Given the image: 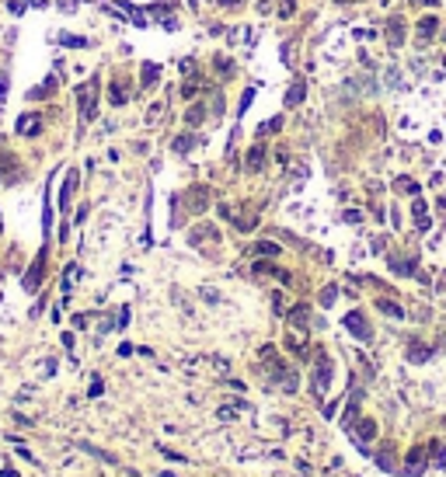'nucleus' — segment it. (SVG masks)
<instances>
[{
	"mask_svg": "<svg viewBox=\"0 0 446 477\" xmlns=\"http://www.w3.org/2000/svg\"><path fill=\"white\" fill-rule=\"evenodd\" d=\"M255 254H279V244H272V241H258V244H255Z\"/></svg>",
	"mask_w": 446,
	"mask_h": 477,
	"instance_id": "26",
	"label": "nucleus"
},
{
	"mask_svg": "<svg viewBox=\"0 0 446 477\" xmlns=\"http://www.w3.org/2000/svg\"><path fill=\"white\" fill-rule=\"evenodd\" d=\"M101 390H105V383H101V380H94V383H91V397H98Z\"/></svg>",
	"mask_w": 446,
	"mask_h": 477,
	"instance_id": "35",
	"label": "nucleus"
},
{
	"mask_svg": "<svg viewBox=\"0 0 446 477\" xmlns=\"http://www.w3.org/2000/svg\"><path fill=\"white\" fill-rule=\"evenodd\" d=\"M425 446H415L412 453H408V463H404V470H408V474H422L425 470Z\"/></svg>",
	"mask_w": 446,
	"mask_h": 477,
	"instance_id": "8",
	"label": "nucleus"
},
{
	"mask_svg": "<svg viewBox=\"0 0 446 477\" xmlns=\"http://www.w3.org/2000/svg\"><path fill=\"white\" fill-rule=\"evenodd\" d=\"M432 35H436V18H422V21H418V42L425 46Z\"/></svg>",
	"mask_w": 446,
	"mask_h": 477,
	"instance_id": "17",
	"label": "nucleus"
},
{
	"mask_svg": "<svg viewBox=\"0 0 446 477\" xmlns=\"http://www.w3.org/2000/svg\"><path fill=\"white\" fill-rule=\"evenodd\" d=\"M244 161H248V171H262V164H265V150H262V146H251Z\"/></svg>",
	"mask_w": 446,
	"mask_h": 477,
	"instance_id": "16",
	"label": "nucleus"
},
{
	"mask_svg": "<svg viewBox=\"0 0 446 477\" xmlns=\"http://www.w3.org/2000/svg\"><path fill=\"white\" fill-rule=\"evenodd\" d=\"M59 42H63V46H77V49H84V46H88V38H77V35H59Z\"/></svg>",
	"mask_w": 446,
	"mask_h": 477,
	"instance_id": "29",
	"label": "nucleus"
},
{
	"mask_svg": "<svg viewBox=\"0 0 446 477\" xmlns=\"http://www.w3.org/2000/svg\"><path fill=\"white\" fill-rule=\"evenodd\" d=\"M373 435H377V421H373V418H366V421H359V425H356V443H359V446H362V443H370Z\"/></svg>",
	"mask_w": 446,
	"mask_h": 477,
	"instance_id": "14",
	"label": "nucleus"
},
{
	"mask_svg": "<svg viewBox=\"0 0 446 477\" xmlns=\"http://www.w3.org/2000/svg\"><path fill=\"white\" fill-rule=\"evenodd\" d=\"M408 359H412V363H425V359H429V348H425V345H412V348H408Z\"/></svg>",
	"mask_w": 446,
	"mask_h": 477,
	"instance_id": "24",
	"label": "nucleus"
},
{
	"mask_svg": "<svg viewBox=\"0 0 446 477\" xmlns=\"http://www.w3.org/2000/svg\"><path fill=\"white\" fill-rule=\"evenodd\" d=\"M394 188H397V192H408V195H415V192H418V185H415L412 178H397V181H394Z\"/></svg>",
	"mask_w": 446,
	"mask_h": 477,
	"instance_id": "25",
	"label": "nucleus"
},
{
	"mask_svg": "<svg viewBox=\"0 0 446 477\" xmlns=\"http://www.w3.org/2000/svg\"><path fill=\"white\" fill-rule=\"evenodd\" d=\"M303 98H307V81H297V84L286 91V105H290V108H297Z\"/></svg>",
	"mask_w": 446,
	"mask_h": 477,
	"instance_id": "15",
	"label": "nucleus"
},
{
	"mask_svg": "<svg viewBox=\"0 0 446 477\" xmlns=\"http://www.w3.org/2000/svg\"><path fill=\"white\" fill-rule=\"evenodd\" d=\"M157 73H160L157 63H147V66H143V87H153V84H157Z\"/></svg>",
	"mask_w": 446,
	"mask_h": 477,
	"instance_id": "21",
	"label": "nucleus"
},
{
	"mask_svg": "<svg viewBox=\"0 0 446 477\" xmlns=\"http://www.w3.org/2000/svg\"><path fill=\"white\" fill-rule=\"evenodd\" d=\"M275 129H282V118H268V122H265V126L258 129V136H272Z\"/></svg>",
	"mask_w": 446,
	"mask_h": 477,
	"instance_id": "27",
	"label": "nucleus"
},
{
	"mask_svg": "<svg viewBox=\"0 0 446 477\" xmlns=\"http://www.w3.org/2000/svg\"><path fill=\"white\" fill-rule=\"evenodd\" d=\"M377 307H380L384 313H390V317H397V321H401V317H404V310H401L397 303H390V300H377Z\"/></svg>",
	"mask_w": 446,
	"mask_h": 477,
	"instance_id": "23",
	"label": "nucleus"
},
{
	"mask_svg": "<svg viewBox=\"0 0 446 477\" xmlns=\"http://www.w3.org/2000/svg\"><path fill=\"white\" fill-rule=\"evenodd\" d=\"M202 118H206V108H202V105H195V108H188V115H185V122H188V126H199V122H202Z\"/></svg>",
	"mask_w": 446,
	"mask_h": 477,
	"instance_id": "22",
	"label": "nucleus"
},
{
	"mask_svg": "<svg viewBox=\"0 0 446 477\" xmlns=\"http://www.w3.org/2000/svg\"><path fill=\"white\" fill-rule=\"evenodd\" d=\"M345 328H349V331H352L356 338H362V341L370 338V324H366V317H362L359 310H352V313L345 317Z\"/></svg>",
	"mask_w": 446,
	"mask_h": 477,
	"instance_id": "4",
	"label": "nucleus"
},
{
	"mask_svg": "<svg viewBox=\"0 0 446 477\" xmlns=\"http://www.w3.org/2000/svg\"><path fill=\"white\" fill-rule=\"evenodd\" d=\"M38 129H42V115H35V112H25V115L18 118V133H21V136H35Z\"/></svg>",
	"mask_w": 446,
	"mask_h": 477,
	"instance_id": "5",
	"label": "nucleus"
},
{
	"mask_svg": "<svg viewBox=\"0 0 446 477\" xmlns=\"http://www.w3.org/2000/svg\"><path fill=\"white\" fill-rule=\"evenodd\" d=\"M359 401H362V390H356V393H352V401H349V411H345V418H342L345 428L352 425V418H356V411H359Z\"/></svg>",
	"mask_w": 446,
	"mask_h": 477,
	"instance_id": "19",
	"label": "nucleus"
},
{
	"mask_svg": "<svg viewBox=\"0 0 446 477\" xmlns=\"http://www.w3.org/2000/svg\"><path fill=\"white\" fill-rule=\"evenodd\" d=\"M331 373H335L331 355L328 352H317L314 355V373H310V390L317 397H324V390H328V383H331Z\"/></svg>",
	"mask_w": 446,
	"mask_h": 477,
	"instance_id": "1",
	"label": "nucleus"
},
{
	"mask_svg": "<svg viewBox=\"0 0 446 477\" xmlns=\"http://www.w3.org/2000/svg\"><path fill=\"white\" fill-rule=\"evenodd\" d=\"M4 94H7V77L0 73V98H4Z\"/></svg>",
	"mask_w": 446,
	"mask_h": 477,
	"instance_id": "37",
	"label": "nucleus"
},
{
	"mask_svg": "<svg viewBox=\"0 0 446 477\" xmlns=\"http://www.w3.org/2000/svg\"><path fill=\"white\" fill-rule=\"evenodd\" d=\"M248 35H251V28H248V25H244V28H234V31H230V42H234V46H240Z\"/></svg>",
	"mask_w": 446,
	"mask_h": 477,
	"instance_id": "28",
	"label": "nucleus"
},
{
	"mask_svg": "<svg viewBox=\"0 0 446 477\" xmlns=\"http://www.w3.org/2000/svg\"><path fill=\"white\" fill-rule=\"evenodd\" d=\"M443 66H446V56H443Z\"/></svg>",
	"mask_w": 446,
	"mask_h": 477,
	"instance_id": "41",
	"label": "nucleus"
},
{
	"mask_svg": "<svg viewBox=\"0 0 446 477\" xmlns=\"http://www.w3.org/2000/svg\"><path fill=\"white\" fill-rule=\"evenodd\" d=\"M112 11H115V14H126V18H129L133 25H140V28L147 25V14H143L140 7H133V4H112Z\"/></svg>",
	"mask_w": 446,
	"mask_h": 477,
	"instance_id": "11",
	"label": "nucleus"
},
{
	"mask_svg": "<svg viewBox=\"0 0 446 477\" xmlns=\"http://www.w3.org/2000/svg\"><path fill=\"white\" fill-rule=\"evenodd\" d=\"M237 4H244V0H220V7H237Z\"/></svg>",
	"mask_w": 446,
	"mask_h": 477,
	"instance_id": "38",
	"label": "nucleus"
},
{
	"mask_svg": "<svg viewBox=\"0 0 446 477\" xmlns=\"http://www.w3.org/2000/svg\"><path fill=\"white\" fill-rule=\"evenodd\" d=\"M0 477H18V474L14 470H0Z\"/></svg>",
	"mask_w": 446,
	"mask_h": 477,
	"instance_id": "39",
	"label": "nucleus"
},
{
	"mask_svg": "<svg viewBox=\"0 0 446 477\" xmlns=\"http://www.w3.org/2000/svg\"><path fill=\"white\" fill-rule=\"evenodd\" d=\"M192 143H195V133H185V136H178L171 146H175V153H188V150H192Z\"/></svg>",
	"mask_w": 446,
	"mask_h": 477,
	"instance_id": "20",
	"label": "nucleus"
},
{
	"mask_svg": "<svg viewBox=\"0 0 446 477\" xmlns=\"http://www.w3.org/2000/svg\"><path fill=\"white\" fill-rule=\"evenodd\" d=\"M77 101H80V126H88L94 118V108H98V81H88L77 87Z\"/></svg>",
	"mask_w": 446,
	"mask_h": 477,
	"instance_id": "2",
	"label": "nucleus"
},
{
	"mask_svg": "<svg viewBox=\"0 0 446 477\" xmlns=\"http://www.w3.org/2000/svg\"><path fill=\"white\" fill-rule=\"evenodd\" d=\"M216 70H220V73H227V77H230V73H234V63H230V59H223V56H220V59H216Z\"/></svg>",
	"mask_w": 446,
	"mask_h": 477,
	"instance_id": "33",
	"label": "nucleus"
},
{
	"mask_svg": "<svg viewBox=\"0 0 446 477\" xmlns=\"http://www.w3.org/2000/svg\"><path fill=\"white\" fill-rule=\"evenodd\" d=\"M412 216H415V226H418V230H429V213H425V202H422V198L412 206Z\"/></svg>",
	"mask_w": 446,
	"mask_h": 477,
	"instance_id": "18",
	"label": "nucleus"
},
{
	"mask_svg": "<svg viewBox=\"0 0 446 477\" xmlns=\"http://www.w3.org/2000/svg\"><path fill=\"white\" fill-rule=\"evenodd\" d=\"M282 63H293V46H282Z\"/></svg>",
	"mask_w": 446,
	"mask_h": 477,
	"instance_id": "34",
	"label": "nucleus"
},
{
	"mask_svg": "<svg viewBox=\"0 0 446 477\" xmlns=\"http://www.w3.org/2000/svg\"><path fill=\"white\" fill-rule=\"evenodd\" d=\"M338 4H352V0H338Z\"/></svg>",
	"mask_w": 446,
	"mask_h": 477,
	"instance_id": "40",
	"label": "nucleus"
},
{
	"mask_svg": "<svg viewBox=\"0 0 446 477\" xmlns=\"http://www.w3.org/2000/svg\"><path fill=\"white\" fill-rule=\"evenodd\" d=\"M297 11V0H282V7H279V18H290Z\"/></svg>",
	"mask_w": 446,
	"mask_h": 477,
	"instance_id": "31",
	"label": "nucleus"
},
{
	"mask_svg": "<svg viewBox=\"0 0 446 477\" xmlns=\"http://www.w3.org/2000/svg\"><path fill=\"white\" fill-rule=\"evenodd\" d=\"M108 98H112V105H115V108H119V105H126V98H129V84H126V77H115V84H112Z\"/></svg>",
	"mask_w": 446,
	"mask_h": 477,
	"instance_id": "10",
	"label": "nucleus"
},
{
	"mask_svg": "<svg viewBox=\"0 0 446 477\" xmlns=\"http://www.w3.org/2000/svg\"><path fill=\"white\" fill-rule=\"evenodd\" d=\"M42 275H46V251H38V254H35V261H31V268H28V275H25V289H28V293H35V289H38V282H42Z\"/></svg>",
	"mask_w": 446,
	"mask_h": 477,
	"instance_id": "3",
	"label": "nucleus"
},
{
	"mask_svg": "<svg viewBox=\"0 0 446 477\" xmlns=\"http://www.w3.org/2000/svg\"><path fill=\"white\" fill-rule=\"evenodd\" d=\"M307 324H310L307 307H293V310H290V328H293V331H307Z\"/></svg>",
	"mask_w": 446,
	"mask_h": 477,
	"instance_id": "13",
	"label": "nucleus"
},
{
	"mask_svg": "<svg viewBox=\"0 0 446 477\" xmlns=\"http://www.w3.org/2000/svg\"><path fill=\"white\" fill-rule=\"evenodd\" d=\"M160 115H164V105H153V108L147 112V122L153 126V122H157V118H160Z\"/></svg>",
	"mask_w": 446,
	"mask_h": 477,
	"instance_id": "32",
	"label": "nucleus"
},
{
	"mask_svg": "<svg viewBox=\"0 0 446 477\" xmlns=\"http://www.w3.org/2000/svg\"><path fill=\"white\" fill-rule=\"evenodd\" d=\"M73 192H77V171H66V178H63V192H59V209H70Z\"/></svg>",
	"mask_w": 446,
	"mask_h": 477,
	"instance_id": "7",
	"label": "nucleus"
},
{
	"mask_svg": "<svg viewBox=\"0 0 446 477\" xmlns=\"http://www.w3.org/2000/svg\"><path fill=\"white\" fill-rule=\"evenodd\" d=\"M18 178V168H14V157H7V153H0V185H7V181H14Z\"/></svg>",
	"mask_w": 446,
	"mask_h": 477,
	"instance_id": "12",
	"label": "nucleus"
},
{
	"mask_svg": "<svg viewBox=\"0 0 446 477\" xmlns=\"http://www.w3.org/2000/svg\"><path fill=\"white\" fill-rule=\"evenodd\" d=\"M335 296H338V289H335V286H328V289L321 293V303H324V307H331V303H335Z\"/></svg>",
	"mask_w": 446,
	"mask_h": 477,
	"instance_id": "30",
	"label": "nucleus"
},
{
	"mask_svg": "<svg viewBox=\"0 0 446 477\" xmlns=\"http://www.w3.org/2000/svg\"><path fill=\"white\" fill-rule=\"evenodd\" d=\"M206 202H209V192H206V185H195V188H188V206H192V213H202V209H206Z\"/></svg>",
	"mask_w": 446,
	"mask_h": 477,
	"instance_id": "6",
	"label": "nucleus"
},
{
	"mask_svg": "<svg viewBox=\"0 0 446 477\" xmlns=\"http://www.w3.org/2000/svg\"><path fill=\"white\" fill-rule=\"evenodd\" d=\"M77 4H80V0H59V7H63V11H73Z\"/></svg>",
	"mask_w": 446,
	"mask_h": 477,
	"instance_id": "36",
	"label": "nucleus"
},
{
	"mask_svg": "<svg viewBox=\"0 0 446 477\" xmlns=\"http://www.w3.org/2000/svg\"><path fill=\"white\" fill-rule=\"evenodd\" d=\"M387 42H390V49H401V42H404V21L401 18H390V25H387Z\"/></svg>",
	"mask_w": 446,
	"mask_h": 477,
	"instance_id": "9",
	"label": "nucleus"
}]
</instances>
